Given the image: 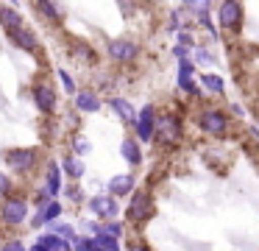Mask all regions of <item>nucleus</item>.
Instances as JSON below:
<instances>
[{
	"instance_id": "obj_1",
	"label": "nucleus",
	"mask_w": 259,
	"mask_h": 251,
	"mask_svg": "<svg viewBox=\"0 0 259 251\" xmlns=\"http://www.w3.org/2000/svg\"><path fill=\"white\" fill-rule=\"evenodd\" d=\"M28 221V198L20 193L9 195L6 201H0V223L9 229H17Z\"/></svg>"
},
{
	"instance_id": "obj_2",
	"label": "nucleus",
	"mask_w": 259,
	"mask_h": 251,
	"mask_svg": "<svg viewBox=\"0 0 259 251\" xmlns=\"http://www.w3.org/2000/svg\"><path fill=\"white\" fill-rule=\"evenodd\" d=\"M9 170H14L17 176H28L36 165H39V151L36 148H9L3 154Z\"/></svg>"
},
{
	"instance_id": "obj_3",
	"label": "nucleus",
	"mask_w": 259,
	"mask_h": 251,
	"mask_svg": "<svg viewBox=\"0 0 259 251\" xmlns=\"http://www.w3.org/2000/svg\"><path fill=\"white\" fill-rule=\"evenodd\" d=\"M181 134H184V128H181V117L176 115V112H164L162 117H156V134H153V139H156L159 145H176L181 139Z\"/></svg>"
},
{
	"instance_id": "obj_4",
	"label": "nucleus",
	"mask_w": 259,
	"mask_h": 251,
	"mask_svg": "<svg viewBox=\"0 0 259 251\" xmlns=\"http://www.w3.org/2000/svg\"><path fill=\"white\" fill-rule=\"evenodd\" d=\"M153 215V198L148 190H134L128 201V209H125V218L131 223H145L148 218Z\"/></svg>"
},
{
	"instance_id": "obj_5",
	"label": "nucleus",
	"mask_w": 259,
	"mask_h": 251,
	"mask_svg": "<svg viewBox=\"0 0 259 251\" xmlns=\"http://www.w3.org/2000/svg\"><path fill=\"white\" fill-rule=\"evenodd\" d=\"M106 53L114 64H131V61H137V56H140V45H137L134 39L117 37V39H109Z\"/></svg>"
},
{
	"instance_id": "obj_6",
	"label": "nucleus",
	"mask_w": 259,
	"mask_h": 251,
	"mask_svg": "<svg viewBox=\"0 0 259 251\" xmlns=\"http://www.w3.org/2000/svg\"><path fill=\"white\" fill-rule=\"evenodd\" d=\"M198 126H201L203 134L223 137V134L231 128V123H229V117H226V112H220V109H203L201 115H198Z\"/></svg>"
},
{
	"instance_id": "obj_7",
	"label": "nucleus",
	"mask_w": 259,
	"mask_h": 251,
	"mask_svg": "<svg viewBox=\"0 0 259 251\" xmlns=\"http://www.w3.org/2000/svg\"><path fill=\"white\" fill-rule=\"evenodd\" d=\"M90 212L98 218V221H103V223H109V221H117V215H120V206H117V198H112L109 193H98V195H92L90 201Z\"/></svg>"
},
{
	"instance_id": "obj_8",
	"label": "nucleus",
	"mask_w": 259,
	"mask_h": 251,
	"mask_svg": "<svg viewBox=\"0 0 259 251\" xmlns=\"http://www.w3.org/2000/svg\"><path fill=\"white\" fill-rule=\"evenodd\" d=\"M218 22L223 31L234 33L240 31L242 25V3H237V0H226V3L218 6Z\"/></svg>"
},
{
	"instance_id": "obj_9",
	"label": "nucleus",
	"mask_w": 259,
	"mask_h": 251,
	"mask_svg": "<svg viewBox=\"0 0 259 251\" xmlns=\"http://www.w3.org/2000/svg\"><path fill=\"white\" fill-rule=\"evenodd\" d=\"M31 98H34L36 109H39L42 115H53V112H56V106H59L56 89H53L51 84H45V81L34 84V89H31Z\"/></svg>"
},
{
	"instance_id": "obj_10",
	"label": "nucleus",
	"mask_w": 259,
	"mask_h": 251,
	"mask_svg": "<svg viewBox=\"0 0 259 251\" xmlns=\"http://www.w3.org/2000/svg\"><path fill=\"white\" fill-rule=\"evenodd\" d=\"M134 134H137V142H151L153 139V134H156V109H153L151 103L137 115Z\"/></svg>"
},
{
	"instance_id": "obj_11",
	"label": "nucleus",
	"mask_w": 259,
	"mask_h": 251,
	"mask_svg": "<svg viewBox=\"0 0 259 251\" xmlns=\"http://www.w3.org/2000/svg\"><path fill=\"white\" fill-rule=\"evenodd\" d=\"M75 109L81 112V115H95V112H101V95L95 92V89H78L73 98Z\"/></svg>"
},
{
	"instance_id": "obj_12",
	"label": "nucleus",
	"mask_w": 259,
	"mask_h": 251,
	"mask_svg": "<svg viewBox=\"0 0 259 251\" xmlns=\"http://www.w3.org/2000/svg\"><path fill=\"white\" fill-rule=\"evenodd\" d=\"M137 190V178L131 173H120V176L109 178V195L112 198H123V195H131Z\"/></svg>"
},
{
	"instance_id": "obj_13",
	"label": "nucleus",
	"mask_w": 259,
	"mask_h": 251,
	"mask_svg": "<svg viewBox=\"0 0 259 251\" xmlns=\"http://www.w3.org/2000/svg\"><path fill=\"white\" fill-rule=\"evenodd\" d=\"M179 89L181 92H190V95L198 92V87H195V67H192L190 59L179 61Z\"/></svg>"
},
{
	"instance_id": "obj_14",
	"label": "nucleus",
	"mask_w": 259,
	"mask_h": 251,
	"mask_svg": "<svg viewBox=\"0 0 259 251\" xmlns=\"http://www.w3.org/2000/svg\"><path fill=\"white\" fill-rule=\"evenodd\" d=\"M9 39H12V45H17L20 50H25V53H34V50L39 48V39H36V33L31 31V28H20V31L9 33Z\"/></svg>"
},
{
	"instance_id": "obj_15",
	"label": "nucleus",
	"mask_w": 259,
	"mask_h": 251,
	"mask_svg": "<svg viewBox=\"0 0 259 251\" xmlns=\"http://www.w3.org/2000/svg\"><path fill=\"white\" fill-rule=\"evenodd\" d=\"M45 193L51 198H56L62 193V165L59 162H48V170H45Z\"/></svg>"
},
{
	"instance_id": "obj_16",
	"label": "nucleus",
	"mask_w": 259,
	"mask_h": 251,
	"mask_svg": "<svg viewBox=\"0 0 259 251\" xmlns=\"http://www.w3.org/2000/svg\"><path fill=\"white\" fill-rule=\"evenodd\" d=\"M0 28L6 33H14V31H20V28H25L23 14H17L12 6H0Z\"/></svg>"
},
{
	"instance_id": "obj_17",
	"label": "nucleus",
	"mask_w": 259,
	"mask_h": 251,
	"mask_svg": "<svg viewBox=\"0 0 259 251\" xmlns=\"http://www.w3.org/2000/svg\"><path fill=\"white\" fill-rule=\"evenodd\" d=\"M109 106L117 112V117L125 123V126H137V112L125 98H117V95H114V98H109Z\"/></svg>"
},
{
	"instance_id": "obj_18",
	"label": "nucleus",
	"mask_w": 259,
	"mask_h": 251,
	"mask_svg": "<svg viewBox=\"0 0 259 251\" xmlns=\"http://www.w3.org/2000/svg\"><path fill=\"white\" fill-rule=\"evenodd\" d=\"M120 154H123V159L128 162L131 167L142 165V151H140V142H137L134 137H123V142H120Z\"/></svg>"
},
{
	"instance_id": "obj_19",
	"label": "nucleus",
	"mask_w": 259,
	"mask_h": 251,
	"mask_svg": "<svg viewBox=\"0 0 259 251\" xmlns=\"http://www.w3.org/2000/svg\"><path fill=\"white\" fill-rule=\"evenodd\" d=\"M62 170L67 173L70 178H73V182H78L81 176H84V159H78V156H73V154H64L62 156Z\"/></svg>"
},
{
	"instance_id": "obj_20",
	"label": "nucleus",
	"mask_w": 259,
	"mask_h": 251,
	"mask_svg": "<svg viewBox=\"0 0 259 251\" xmlns=\"http://www.w3.org/2000/svg\"><path fill=\"white\" fill-rule=\"evenodd\" d=\"M36 11H39L45 20H51V22H62V20H64L62 6H59V3H51V0H42V3H36Z\"/></svg>"
},
{
	"instance_id": "obj_21",
	"label": "nucleus",
	"mask_w": 259,
	"mask_h": 251,
	"mask_svg": "<svg viewBox=\"0 0 259 251\" xmlns=\"http://www.w3.org/2000/svg\"><path fill=\"white\" fill-rule=\"evenodd\" d=\"M201 84H203V89H206L209 95H223V92H226L223 78L214 76V73H203V76H201Z\"/></svg>"
},
{
	"instance_id": "obj_22",
	"label": "nucleus",
	"mask_w": 259,
	"mask_h": 251,
	"mask_svg": "<svg viewBox=\"0 0 259 251\" xmlns=\"http://www.w3.org/2000/svg\"><path fill=\"white\" fill-rule=\"evenodd\" d=\"M70 148H73L70 154L78 156V159H81L84 154H90V151H92V142L84 137V134H73V139H70Z\"/></svg>"
},
{
	"instance_id": "obj_23",
	"label": "nucleus",
	"mask_w": 259,
	"mask_h": 251,
	"mask_svg": "<svg viewBox=\"0 0 259 251\" xmlns=\"http://www.w3.org/2000/svg\"><path fill=\"white\" fill-rule=\"evenodd\" d=\"M48 232L51 234H56V237H62V240H70V243H73L75 237H78V234H75V229L70 226V223H51V229H48Z\"/></svg>"
},
{
	"instance_id": "obj_24",
	"label": "nucleus",
	"mask_w": 259,
	"mask_h": 251,
	"mask_svg": "<svg viewBox=\"0 0 259 251\" xmlns=\"http://www.w3.org/2000/svg\"><path fill=\"white\" fill-rule=\"evenodd\" d=\"M73 50H75V56H78V61H87V64H95V59H98V56H95V50H92L90 45L78 42Z\"/></svg>"
},
{
	"instance_id": "obj_25",
	"label": "nucleus",
	"mask_w": 259,
	"mask_h": 251,
	"mask_svg": "<svg viewBox=\"0 0 259 251\" xmlns=\"http://www.w3.org/2000/svg\"><path fill=\"white\" fill-rule=\"evenodd\" d=\"M9 195H14V182L6 170H0V201H6Z\"/></svg>"
},
{
	"instance_id": "obj_26",
	"label": "nucleus",
	"mask_w": 259,
	"mask_h": 251,
	"mask_svg": "<svg viewBox=\"0 0 259 251\" xmlns=\"http://www.w3.org/2000/svg\"><path fill=\"white\" fill-rule=\"evenodd\" d=\"M59 81H62L64 92H67V95H73V98H75V92H78V89H75V81H73V76H70V73L64 70V67H59Z\"/></svg>"
},
{
	"instance_id": "obj_27",
	"label": "nucleus",
	"mask_w": 259,
	"mask_h": 251,
	"mask_svg": "<svg viewBox=\"0 0 259 251\" xmlns=\"http://www.w3.org/2000/svg\"><path fill=\"white\" fill-rule=\"evenodd\" d=\"M0 251H28V245H25L20 237H9L6 243L0 245Z\"/></svg>"
},
{
	"instance_id": "obj_28",
	"label": "nucleus",
	"mask_w": 259,
	"mask_h": 251,
	"mask_svg": "<svg viewBox=\"0 0 259 251\" xmlns=\"http://www.w3.org/2000/svg\"><path fill=\"white\" fill-rule=\"evenodd\" d=\"M103 232L112 234V237H120V234H123V223H120V221H109V223H103Z\"/></svg>"
},
{
	"instance_id": "obj_29",
	"label": "nucleus",
	"mask_w": 259,
	"mask_h": 251,
	"mask_svg": "<svg viewBox=\"0 0 259 251\" xmlns=\"http://www.w3.org/2000/svg\"><path fill=\"white\" fill-rule=\"evenodd\" d=\"M214 56H212V50L209 48H195V61H201V64H209Z\"/></svg>"
},
{
	"instance_id": "obj_30",
	"label": "nucleus",
	"mask_w": 259,
	"mask_h": 251,
	"mask_svg": "<svg viewBox=\"0 0 259 251\" xmlns=\"http://www.w3.org/2000/svg\"><path fill=\"white\" fill-rule=\"evenodd\" d=\"M67 198L75 201V204H81V201H84V195H81V187H78V184H70V187H67Z\"/></svg>"
},
{
	"instance_id": "obj_31",
	"label": "nucleus",
	"mask_w": 259,
	"mask_h": 251,
	"mask_svg": "<svg viewBox=\"0 0 259 251\" xmlns=\"http://www.w3.org/2000/svg\"><path fill=\"white\" fill-rule=\"evenodd\" d=\"M73 251H90V237L78 234V237L73 240Z\"/></svg>"
},
{
	"instance_id": "obj_32",
	"label": "nucleus",
	"mask_w": 259,
	"mask_h": 251,
	"mask_svg": "<svg viewBox=\"0 0 259 251\" xmlns=\"http://www.w3.org/2000/svg\"><path fill=\"white\" fill-rule=\"evenodd\" d=\"M179 45L181 48H187V45L192 48V33L190 31H179Z\"/></svg>"
},
{
	"instance_id": "obj_33",
	"label": "nucleus",
	"mask_w": 259,
	"mask_h": 251,
	"mask_svg": "<svg viewBox=\"0 0 259 251\" xmlns=\"http://www.w3.org/2000/svg\"><path fill=\"white\" fill-rule=\"evenodd\" d=\"M125 251H151V248H148V245L142 243V240H131L128 248H125Z\"/></svg>"
},
{
	"instance_id": "obj_34",
	"label": "nucleus",
	"mask_w": 259,
	"mask_h": 251,
	"mask_svg": "<svg viewBox=\"0 0 259 251\" xmlns=\"http://www.w3.org/2000/svg\"><path fill=\"white\" fill-rule=\"evenodd\" d=\"M173 56H179V61H184L187 56H190V48H181V45H176V48H173Z\"/></svg>"
},
{
	"instance_id": "obj_35",
	"label": "nucleus",
	"mask_w": 259,
	"mask_h": 251,
	"mask_svg": "<svg viewBox=\"0 0 259 251\" xmlns=\"http://www.w3.org/2000/svg\"><path fill=\"white\" fill-rule=\"evenodd\" d=\"M28 251H45V248H42V245H39V243H36V245H31V248H28Z\"/></svg>"
},
{
	"instance_id": "obj_36",
	"label": "nucleus",
	"mask_w": 259,
	"mask_h": 251,
	"mask_svg": "<svg viewBox=\"0 0 259 251\" xmlns=\"http://www.w3.org/2000/svg\"><path fill=\"white\" fill-rule=\"evenodd\" d=\"M256 123H259V112H256Z\"/></svg>"
}]
</instances>
